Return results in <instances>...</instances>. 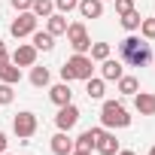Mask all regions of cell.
Returning a JSON list of instances; mask_svg holds the SVG:
<instances>
[{
	"label": "cell",
	"mask_w": 155,
	"mask_h": 155,
	"mask_svg": "<svg viewBox=\"0 0 155 155\" xmlns=\"http://www.w3.org/2000/svg\"><path fill=\"white\" fill-rule=\"evenodd\" d=\"M119 52H122V58H125L131 67H143V64H149V58H152L149 40H140V37H125V40L119 43Z\"/></svg>",
	"instance_id": "cell-1"
},
{
	"label": "cell",
	"mask_w": 155,
	"mask_h": 155,
	"mask_svg": "<svg viewBox=\"0 0 155 155\" xmlns=\"http://www.w3.org/2000/svg\"><path fill=\"white\" fill-rule=\"evenodd\" d=\"M94 73V64L88 55H73L64 67H61V79L64 82H73V79H91Z\"/></svg>",
	"instance_id": "cell-2"
},
{
	"label": "cell",
	"mask_w": 155,
	"mask_h": 155,
	"mask_svg": "<svg viewBox=\"0 0 155 155\" xmlns=\"http://www.w3.org/2000/svg\"><path fill=\"white\" fill-rule=\"evenodd\" d=\"M101 125L104 128H128L131 116H128V110L119 101H104V107H101Z\"/></svg>",
	"instance_id": "cell-3"
},
{
	"label": "cell",
	"mask_w": 155,
	"mask_h": 155,
	"mask_svg": "<svg viewBox=\"0 0 155 155\" xmlns=\"http://www.w3.org/2000/svg\"><path fill=\"white\" fill-rule=\"evenodd\" d=\"M67 43L73 46V52H76V55H85V52L91 49V40H88V31H85V25H82V21L67 25Z\"/></svg>",
	"instance_id": "cell-4"
},
{
	"label": "cell",
	"mask_w": 155,
	"mask_h": 155,
	"mask_svg": "<svg viewBox=\"0 0 155 155\" xmlns=\"http://www.w3.org/2000/svg\"><path fill=\"white\" fill-rule=\"evenodd\" d=\"M12 131H15V137L18 140H31L34 134H37V116L34 113H18L15 119H12Z\"/></svg>",
	"instance_id": "cell-5"
},
{
	"label": "cell",
	"mask_w": 155,
	"mask_h": 155,
	"mask_svg": "<svg viewBox=\"0 0 155 155\" xmlns=\"http://www.w3.org/2000/svg\"><path fill=\"white\" fill-rule=\"evenodd\" d=\"M34 31H37V15H34L31 9H28V12H18V18L9 25V34L18 37V40H21V37H31Z\"/></svg>",
	"instance_id": "cell-6"
},
{
	"label": "cell",
	"mask_w": 155,
	"mask_h": 155,
	"mask_svg": "<svg viewBox=\"0 0 155 155\" xmlns=\"http://www.w3.org/2000/svg\"><path fill=\"white\" fill-rule=\"evenodd\" d=\"M76 122H79V107H73V104H64V107L58 110V116H55L58 131H70Z\"/></svg>",
	"instance_id": "cell-7"
},
{
	"label": "cell",
	"mask_w": 155,
	"mask_h": 155,
	"mask_svg": "<svg viewBox=\"0 0 155 155\" xmlns=\"http://www.w3.org/2000/svg\"><path fill=\"white\" fill-rule=\"evenodd\" d=\"M12 64H15V67H34V64H37V49L28 46V43H21V46L12 52Z\"/></svg>",
	"instance_id": "cell-8"
},
{
	"label": "cell",
	"mask_w": 155,
	"mask_h": 155,
	"mask_svg": "<svg viewBox=\"0 0 155 155\" xmlns=\"http://www.w3.org/2000/svg\"><path fill=\"white\" fill-rule=\"evenodd\" d=\"M49 97H52V104H58V107H64V104H73L70 82H58V85H52V88H49Z\"/></svg>",
	"instance_id": "cell-9"
},
{
	"label": "cell",
	"mask_w": 155,
	"mask_h": 155,
	"mask_svg": "<svg viewBox=\"0 0 155 155\" xmlns=\"http://www.w3.org/2000/svg\"><path fill=\"white\" fill-rule=\"evenodd\" d=\"M73 149H76V143L70 140L67 131H58V134L52 137V152H55V155H70Z\"/></svg>",
	"instance_id": "cell-10"
},
{
	"label": "cell",
	"mask_w": 155,
	"mask_h": 155,
	"mask_svg": "<svg viewBox=\"0 0 155 155\" xmlns=\"http://www.w3.org/2000/svg\"><path fill=\"white\" fill-rule=\"evenodd\" d=\"M134 107H137L140 116H155V94L137 91V94H134Z\"/></svg>",
	"instance_id": "cell-11"
},
{
	"label": "cell",
	"mask_w": 155,
	"mask_h": 155,
	"mask_svg": "<svg viewBox=\"0 0 155 155\" xmlns=\"http://www.w3.org/2000/svg\"><path fill=\"white\" fill-rule=\"evenodd\" d=\"M94 149H97L101 155H116V152H119V140H116V134H110V131H104V134L97 137V143H94Z\"/></svg>",
	"instance_id": "cell-12"
},
{
	"label": "cell",
	"mask_w": 155,
	"mask_h": 155,
	"mask_svg": "<svg viewBox=\"0 0 155 155\" xmlns=\"http://www.w3.org/2000/svg\"><path fill=\"white\" fill-rule=\"evenodd\" d=\"M0 82H9V85L21 82V67H15L12 61H0Z\"/></svg>",
	"instance_id": "cell-13"
},
{
	"label": "cell",
	"mask_w": 155,
	"mask_h": 155,
	"mask_svg": "<svg viewBox=\"0 0 155 155\" xmlns=\"http://www.w3.org/2000/svg\"><path fill=\"white\" fill-rule=\"evenodd\" d=\"M101 134H104V128H88V131H82V134H79V137H76V140H73V143H76V149H88V152H91V149H94V143H97V137H101Z\"/></svg>",
	"instance_id": "cell-14"
},
{
	"label": "cell",
	"mask_w": 155,
	"mask_h": 155,
	"mask_svg": "<svg viewBox=\"0 0 155 155\" xmlns=\"http://www.w3.org/2000/svg\"><path fill=\"white\" fill-rule=\"evenodd\" d=\"M76 9L82 12V18H101L104 15V0H79Z\"/></svg>",
	"instance_id": "cell-15"
},
{
	"label": "cell",
	"mask_w": 155,
	"mask_h": 155,
	"mask_svg": "<svg viewBox=\"0 0 155 155\" xmlns=\"http://www.w3.org/2000/svg\"><path fill=\"white\" fill-rule=\"evenodd\" d=\"M46 31H49L52 37L67 34V18H64V12H52V15L46 18Z\"/></svg>",
	"instance_id": "cell-16"
},
{
	"label": "cell",
	"mask_w": 155,
	"mask_h": 155,
	"mask_svg": "<svg viewBox=\"0 0 155 155\" xmlns=\"http://www.w3.org/2000/svg\"><path fill=\"white\" fill-rule=\"evenodd\" d=\"M31 37H34V43H31V46H34L37 52H49V49L55 46V37H52L49 31H34Z\"/></svg>",
	"instance_id": "cell-17"
},
{
	"label": "cell",
	"mask_w": 155,
	"mask_h": 155,
	"mask_svg": "<svg viewBox=\"0 0 155 155\" xmlns=\"http://www.w3.org/2000/svg\"><path fill=\"white\" fill-rule=\"evenodd\" d=\"M119 76H122V61H113V58L101 61V79H119Z\"/></svg>",
	"instance_id": "cell-18"
},
{
	"label": "cell",
	"mask_w": 155,
	"mask_h": 155,
	"mask_svg": "<svg viewBox=\"0 0 155 155\" xmlns=\"http://www.w3.org/2000/svg\"><path fill=\"white\" fill-rule=\"evenodd\" d=\"M116 82H119V91H122V94H128V97H134V94L140 91V82H137V76H125V73H122Z\"/></svg>",
	"instance_id": "cell-19"
},
{
	"label": "cell",
	"mask_w": 155,
	"mask_h": 155,
	"mask_svg": "<svg viewBox=\"0 0 155 155\" xmlns=\"http://www.w3.org/2000/svg\"><path fill=\"white\" fill-rule=\"evenodd\" d=\"M31 82H34L37 88H46V85L52 82V73H49L46 67H37V64H34V70H31Z\"/></svg>",
	"instance_id": "cell-20"
},
{
	"label": "cell",
	"mask_w": 155,
	"mask_h": 155,
	"mask_svg": "<svg viewBox=\"0 0 155 155\" xmlns=\"http://www.w3.org/2000/svg\"><path fill=\"white\" fill-rule=\"evenodd\" d=\"M52 9H55V0H34V6H31V12L37 18H49Z\"/></svg>",
	"instance_id": "cell-21"
},
{
	"label": "cell",
	"mask_w": 155,
	"mask_h": 155,
	"mask_svg": "<svg viewBox=\"0 0 155 155\" xmlns=\"http://www.w3.org/2000/svg\"><path fill=\"white\" fill-rule=\"evenodd\" d=\"M85 91H88L91 101H101V97H104V79H94V76L85 79Z\"/></svg>",
	"instance_id": "cell-22"
},
{
	"label": "cell",
	"mask_w": 155,
	"mask_h": 155,
	"mask_svg": "<svg viewBox=\"0 0 155 155\" xmlns=\"http://www.w3.org/2000/svg\"><path fill=\"white\" fill-rule=\"evenodd\" d=\"M140 21H143V18H140V12H137V9H131V12H125V15H122V28H125V31H137V28H140Z\"/></svg>",
	"instance_id": "cell-23"
},
{
	"label": "cell",
	"mask_w": 155,
	"mask_h": 155,
	"mask_svg": "<svg viewBox=\"0 0 155 155\" xmlns=\"http://www.w3.org/2000/svg\"><path fill=\"white\" fill-rule=\"evenodd\" d=\"M91 61H107L110 58V43H91Z\"/></svg>",
	"instance_id": "cell-24"
},
{
	"label": "cell",
	"mask_w": 155,
	"mask_h": 155,
	"mask_svg": "<svg viewBox=\"0 0 155 155\" xmlns=\"http://www.w3.org/2000/svg\"><path fill=\"white\" fill-rule=\"evenodd\" d=\"M137 31L143 34V40H155V18H143Z\"/></svg>",
	"instance_id": "cell-25"
},
{
	"label": "cell",
	"mask_w": 155,
	"mask_h": 155,
	"mask_svg": "<svg viewBox=\"0 0 155 155\" xmlns=\"http://www.w3.org/2000/svg\"><path fill=\"white\" fill-rule=\"evenodd\" d=\"M12 97H15L12 85H9V82H0V107H6V104H12Z\"/></svg>",
	"instance_id": "cell-26"
},
{
	"label": "cell",
	"mask_w": 155,
	"mask_h": 155,
	"mask_svg": "<svg viewBox=\"0 0 155 155\" xmlns=\"http://www.w3.org/2000/svg\"><path fill=\"white\" fill-rule=\"evenodd\" d=\"M55 6H58L61 12H70V9L79 6V0H55Z\"/></svg>",
	"instance_id": "cell-27"
},
{
	"label": "cell",
	"mask_w": 155,
	"mask_h": 155,
	"mask_svg": "<svg viewBox=\"0 0 155 155\" xmlns=\"http://www.w3.org/2000/svg\"><path fill=\"white\" fill-rule=\"evenodd\" d=\"M134 9V0H116V12L119 15H125V12H131Z\"/></svg>",
	"instance_id": "cell-28"
},
{
	"label": "cell",
	"mask_w": 155,
	"mask_h": 155,
	"mask_svg": "<svg viewBox=\"0 0 155 155\" xmlns=\"http://www.w3.org/2000/svg\"><path fill=\"white\" fill-rule=\"evenodd\" d=\"M9 3H12V6L18 9V12H28V9L34 6V0H9Z\"/></svg>",
	"instance_id": "cell-29"
},
{
	"label": "cell",
	"mask_w": 155,
	"mask_h": 155,
	"mask_svg": "<svg viewBox=\"0 0 155 155\" xmlns=\"http://www.w3.org/2000/svg\"><path fill=\"white\" fill-rule=\"evenodd\" d=\"M6 143H9V140H6V134H3V131H0V155H3V152H6Z\"/></svg>",
	"instance_id": "cell-30"
},
{
	"label": "cell",
	"mask_w": 155,
	"mask_h": 155,
	"mask_svg": "<svg viewBox=\"0 0 155 155\" xmlns=\"http://www.w3.org/2000/svg\"><path fill=\"white\" fill-rule=\"evenodd\" d=\"M0 61H9V55H6V46H3V40H0Z\"/></svg>",
	"instance_id": "cell-31"
},
{
	"label": "cell",
	"mask_w": 155,
	"mask_h": 155,
	"mask_svg": "<svg viewBox=\"0 0 155 155\" xmlns=\"http://www.w3.org/2000/svg\"><path fill=\"white\" fill-rule=\"evenodd\" d=\"M70 155H91V152H88V149H73Z\"/></svg>",
	"instance_id": "cell-32"
},
{
	"label": "cell",
	"mask_w": 155,
	"mask_h": 155,
	"mask_svg": "<svg viewBox=\"0 0 155 155\" xmlns=\"http://www.w3.org/2000/svg\"><path fill=\"white\" fill-rule=\"evenodd\" d=\"M116 155H137V152H131V149H119Z\"/></svg>",
	"instance_id": "cell-33"
},
{
	"label": "cell",
	"mask_w": 155,
	"mask_h": 155,
	"mask_svg": "<svg viewBox=\"0 0 155 155\" xmlns=\"http://www.w3.org/2000/svg\"><path fill=\"white\" fill-rule=\"evenodd\" d=\"M149 155H155V146H152V149H149Z\"/></svg>",
	"instance_id": "cell-34"
},
{
	"label": "cell",
	"mask_w": 155,
	"mask_h": 155,
	"mask_svg": "<svg viewBox=\"0 0 155 155\" xmlns=\"http://www.w3.org/2000/svg\"><path fill=\"white\" fill-rule=\"evenodd\" d=\"M3 155H6V152H3Z\"/></svg>",
	"instance_id": "cell-35"
}]
</instances>
